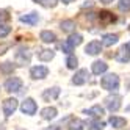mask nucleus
Returning <instances> with one entry per match:
<instances>
[{
    "instance_id": "1",
    "label": "nucleus",
    "mask_w": 130,
    "mask_h": 130,
    "mask_svg": "<svg viewBox=\"0 0 130 130\" xmlns=\"http://www.w3.org/2000/svg\"><path fill=\"white\" fill-rule=\"evenodd\" d=\"M100 86L105 91L115 92L119 88V77L116 75V74H107V75H104L100 78Z\"/></svg>"
},
{
    "instance_id": "2",
    "label": "nucleus",
    "mask_w": 130,
    "mask_h": 130,
    "mask_svg": "<svg viewBox=\"0 0 130 130\" xmlns=\"http://www.w3.org/2000/svg\"><path fill=\"white\" fill-rule=\"evenodd\" d=\"M30 60H31V52L28 49H19L14 55V61L17 66H27V64H30Z\"/></svg>"
},
{
    "instance_id": "3",
    "label": "nucleus",
    "mask_w": 130,
    "mask_h": 130,
    "mask_svg": "<svg viewBox=\"0 0 130 130\" xmlns=\"http://www.w3.org/2000/svg\"><path fill=\"white\" fill-rule=\"evenodd\" d=\"M36 110H38V105H36V102L31 97H27L22 102V105H21V111L24 115H27V116H33L36 113Z\"/></svg>"
},
{
    "instance_id": "4",
    "label": "nucleus",
    "mask_w": 130,
    "mask_h": 130,
    "mask_svg": "<svg viewBox=\"0 0 130 130\" xmlns=\"http://www.w3.org/2000/svg\"><path fill=\"white\" fill-rule=\"evenodd\" d=\"M121 102H122V97L119 94H111L105 99V105L111 113H115V111H118L121 108Z\"/></svg>"
},
{
    "instance_id": "5",
    "label": "nucleus",
    "mask_w": 130,
    "mask_h": 130,
    "mask_svg": "<svg viewBox=\"0 0 130 130\" xmlns=\"http://www.w3.org/2000/svg\"><path fill=\"white\" fill-rule=\"evenodd\" d=\"M22 80L19 77H10L6 82H5V89L8 92H19L22 89Z\"/></svg>"
},
{
    "instance_id": "6",
    "label": "nucleus",
    "mask_w": 130,
    "mask_h": 130,
    "mask_svg": "<svg viewBox=\"0 0 130 130\" xmlns=\"http://www.w3.org/2000/svg\"><path fill=\"white\" fill-rule=\"evenodd\" d=\"M47 75H49V68L41 66V64H38V66H33V68L30 69V77H31L33 80H44Z\"/></svg>"
},
{
    "instance_id": "7",
    "label": "nucleus",
    "mask_w": 130,
    "mask_h": 130,
    "mask_svg": "<svg viewBox=\"0 0 130 130\" xmlns=\"http://www.w3.org/2000/svg\"><path fill=\"white\" fill-rule=\"evenodd\" d=\"M88 80H89V72H88V69H78L75 74H74V77H72V83H74V85H77V86L85 85Z\"/></svg>"
},
{
    "instance_id": "8",
    "label": "nucleus",
    "mask_w": 130,
    "mask_h": 130,
    "mask_svg": "<svg viewBox=\"0 0 130 130\" xmlns=\"http://www.w3.org/2000/svg\"><path fill=\"white\" fill-rule=\"evenodd\" d=\"M17 107H19V104H17V100L14 99V97H10V99H6L5 102H3V105H2V108H3V115L6 116V118H10L14 111L17 110Z\"/></svg>"
},
{
    "instance_id": "9",
    "label": "nucleus",
    "mask_w": 130,
    "mask_h": 130,
    "mask_svg": "<svg viewBox=\"0 0 130 130\" xmlns=\"http://www.w3.org/2000/svg\"><path fill=\"white\" fill-rule=\"evenodd\" d=\"M102 41H97V39H94V41H91V42H88L86 44V47H85V53L86 55H91V57H96V55H99L100 52H102Z\"/></svg>"
},
{
    "instance_id": "10",
    "label": "nucleus",
    "mask_w": 130,
    "mask_h": 130,
    "mask_svg": "<svg viewBox=\"0 0 130 130\" xmlns=\"http://www.w3.org/2000/svg\"><path fill=\"white\" fill-rule=\"evenodd\" d=\"M116 61L118 63H122V64H125V63H128L130 61V49L127 47V44L125 45H122L119 50H118V53H116Z\"/></svg>"
},
{
    "instance_id": "11",
    "label": "nucleus",
    "mask_w": 130,
    "mask_h": 130,
    "mask_svg": "<svg viewBox=\"0 0 130 130\" xmlns=\"http://www.w3.org/2000/svg\"><path fill=\"white\" fill-rule=\"evenodd\" d=\"M85 115H88L92 119H100L102 116L105 115V110H104V107H100V105H92L91 108L85 110Z\"/></svg>"
},
{
    "instance_id": "12",
    "label": "nucleus",
    "mask_w": 130,
    "mask_h": 130,
    "mask_svg": "<svg viewBox=\"0 0 130 130\" xmlns=\"http://www.w3.org/2000/svg\"><path fill=\"white\" fill-rule=\"evenodd\" d=\"M19 21L22 24H25V25L33 27V25H36L39 22V16H38V13H28V14H22L19 17Z\"/></svg>"
},
{
    "instance_id": "13",
    "label": "nucleus",
    "mask_w": 130,
    "mask_h": 130,
    "mask_svg": "<svg viewBox=\"0 0 130 130\" xmlns=\"http://www.w3.org/2000/svg\"><path fill=\"white\" fill-rule=\"evenodd\" d=\"M107 69H108V64H107L105 61H100V60H97V61H94V63L91 64V72H92V74H96V75L105 74Z\"/></svg>"
},
{
    "instance_id": "14",
    "label": "nucleus",
    "mask_w": 130,
    "mask_h": 130,
    "mask_svg": "<svg viewBox=\"0 0 130 130\" xmlns=\"http://www.w3.org/2000/svg\"><path fill=\"white\" fill-rule=\"evenodd\" d=\"M97 17H99V22L102 25H108V24L116 21V17L113 16V13H110V11H100Z\"/></svg>"
},
{
    "instance_id": "15",
    "label": "nucleus",
    "mask_w": 130,
    "mask_h": 130,
    "mask_svg": "<svg viewBox=\"0 0 130 130\" xmlns=\"http://www.w3.org/2000/svg\"><path fill=\"white\" fill-rule=\"evenodd\" d=\"M39 39L42 42H45V44H52V42L57 41V35H55L53 31H50V30H42L39 33Z\"/></svg>"
},
{
    "instance_id": "16",
    "label": "nucleus",
    "mask_w": 130,
    "mask_h": 130,
    "mask_svg": "<svg viewBox=\"0 0 130 130\" xmlns=\"http://www.w3.org/2000/svg\"><path fill=\"white\" fill-rule=\"evenodd\" d=\"M60 88L58 86H53V88H49V89H45L44 92H42V97L45 99V100H55V99H58V96H60Z\"/></svg>"
},
{
    "instance_id": "17",
    "label": "nucleus",
    "mask_w": 130,
    "mask_h": 130,
    "mask_svg": "<svg viewBox=\"0 0 130 130\" xmlns=\"http://www.w3.org/2000/svg\"><path fill=\"white\" fill-rule=\"evenodd\" d=\"M57 115H58V111H57V108H55V107H45V108L41 110V116L45 121L55 119V118H57Z\"/></svg>"
},
{
    "instance_id": "18",
    "label": "nucleus",
    "mask_w": 130,
    "mask_h": 130,
    "mask_svg": "<svg viewBox=\"0 0 130 130\" xmlns=\"http://www.w3.org/2000/svg\"><path fill=\"white\" fill-rule=\"evenodd\" d=\"M75 22H74L72 19H66V21H61V24H60V28L64 31V33H68V35H71V33H74L75 31Z\"/></svg>"
},
{
    "instance_id": "19",
    "label": "nucleus",
    "mask_w": 130,
    "mask_h": 130,
    "mask_svg": "<svg viewBox=\"0 0 130 130\" xmlns=\"http://www.w3.org/2000/svg\"><path fill=\"white\" fill-rule=\"evenodd\" d=\"M119 39L118 35H113V33H108V35H104V38H102V45H105V47H111V45H115Z\"/></svg>"
},
{
    "instance_id": "20",
    "label": "nucleus",
    "mask_w": 130,
    "mask_h": 130,
    "mask_svg": "<svg viewBox=\"0 0 130 130\" xmlns=\"http://www.w3.org/2000/svg\"><path fill=\"white\" fill-rule=\"evenodd\" d=\"M108 122H110V125L113 127V128H122V127H125L127 121H125V118H119V116H111V118L108 119Z\"/></svg>"
},
{
    "instance_id": "21",
    "label": "nucleus",
    "mask_w": 130,
    "mask_h": 130,
    "mask_svg": "<svg viewBox=\"0 0 130 130\" xmlns=\"http://www.w3.org/2000/svg\"><path fill=\"white\" fill-rule=\"evenodd\" d=\"M53 57H55V52L52 49H44V50H39V53H38V58L44 63L53 60Z\"/></svg>"
},
{
    "instance_id": "22",
    "label": "nucleus",
    "mask_w": 130,
    "mask_h": 130,
    "mask_svg": "<svg viewBox=\"0 0 130 130\" xmlns=\"http://www.w3.org/2000/svg\"><path fill=\"white\" fill-rule=\"evenodd\" d=\"M14 69H16L14 64L10 63V61H6L3 64H0V75H10V74L14 72Z\"/></svg>"
},
{
    "instance_id": "23",
    "label": "nucleus",
    "mask_w": 130,
    "mask_h": 130,
    "mask_svg": "<svg viewBox=\"0 0 130 130\" xmlns=\"http://www.w3.org/2000/svg\"><path fill=\"white\" fill-rule=\"evenodd\" d=\"M72 47H77V45H80L82 42H83V36L82 35H78V33H71L69 35V38L66 39Z\"/></svg>"
},
{
    "instance_id": "24",
    "label": "nucleus",
    "mask_w": 130,
    "mask_h": 130,
    "mask_svg": "<svg viewBox=\"0 0 130 130\" xmlns=\"http://www.w3.org/2000/svg\"><path fill=\"white\" fill-rule=\"evenodd\" d=\"M88 128L89 130H104L105 122L100 121V119H94V121H91V122H88Z\"/></svg>"
},
{
    "instance_id": "25",
    "label": "nucleus",
    "mask_w": 130,
    "mask_h": 130,
    "mask_svg": "<svg viewBox=\"0 0 130 130\" xmlns=\"http://www.w3.org/2000/svg\"><path fill=\"white\" fill-rule=\"evenodd\" d=\"M66 66H68V69H75L77 66H78V60H77V57L75 55H68V58H66Z\"/></svg>"
},
{
    "instance_id": "26",
    "label": "nucleus",
    "mask_w": 130,
    "mask_h": 130,
    "mask_svg": "<svg viewBox=\"0 0 130 130\" xmlns=\"http://www.w3.org/2000/svg\"><path fill=\"white\" fill-rule=\"evenodd\" d=\"M33 2L44 6V8H53V6H57L58 0H33Z\"/></svg>"
},
{
    "instance_id": "27",
    "label": "nucleus",
    "mask_w": 130,
    "mask_h": 130,
    "mask_svg": "<svg viewBox=\"0 0 130 130\" xmlns=\"http://www.w3.org/2000/svg\"><path fill=\"white\" fill-rule=\"evenodd\" d=\"M118 10L121 13H128L130 11V0H119L118 2Z\"/></svg>"
},
{
    "instance_id": "28",
    "label": "nucleus",
    "mask_w": 130,
    "mask_h": 130,
    "mask_svg": "<svg viewBox=\"0 0 130 130\" xmlns=\"http://www.w3.org/2000/svg\"><path fill=\"white\" fill-rule=\"evenodd\" d=\"M83 124L80 119H72L71 124H69V130H83Z\"/></svg>"
},
{
    "instance_id": "29",
    "label": "nucleus",
    "mask_w": 130,
    "mask_h": 130,
    "mask_svg": "<svg viewBox=\"0 0 130 130\" xmlns=\"http://www.w3.org/2000/svg\"><path fill=\"white\" fill-rule=\"evenodd\" d=\"M10 33H11V27H8V25H5V24H0V39L6 38Z\"/></svg>"
},
{
    "instance_id": "30",
    "label": "nucleus",
    "mask_w": 130,
    "mask_h": 130,
    "mask_svg": "<svg viewBox=\"0 0 130 130\" xmlns=\"http://www.w3.org/2000/svg\"><path fill=\"white\" fill-rule=\"evenodd\" d=\"M74 49H75V47H72L68 41H64V42L61 44V50H63V53H66V55H71V53L74 52Z\"/></svg>"
},
{
    "instance_id": "31",
    "label": "nucleus",
    "mask_w": 130,
    "mask_h": 130,
    "mask_svg": "<svg viewBox=\"0 0 130 130\" xmlns=\"http://www.w3.org/2000/svg\"><path fill=\"white\" fill-rule=\"evenodd\" d=\"M8 19H10V14H8L6 11H3V10H0V22H5Z\"/></svg>"
},
{
    "instance_id": "32",
    "label": "nucleus",
    "mask_w": 130,
    "mask_h": 130,
    "mask_svg": "<svg viewBox=\"0 0 130 130\" xmlns=\"http://www.w3.org/2000/svg\"><path fill=\"white\" fill-rule=\"evenodd\" d=\"M10 47H11V44H0V55H3Z\"/></svg>"
},
{
    "instance_id": "33",
    "label": "nucleus",
    "mask_w": 130,
    "mask_h": 130,
    "mask_svg": "<svg viewBox=\"0 0 130 130\" xmlns=\"http://www.w3.org/2000/svg\"><path fill=\"white\" fill-rule=\"evenodd\" d=\"M45 130H61V128H60V125H50V127H47Z\"/></svg>"
},
{
    "instance_id": "34",
    "label": "nucleus",
    "mask_w": 130,
    "mask_h": 130,
    "mask_svg": "<svg viewBox=\"0 0 130 130\" xmlns=\"http://www.w3.org/2000/svg\"><path fill=\"white\" fill-rule=\"evenodd\" d=\"M115 0H100V3H104V5H108V3H113Z\"/></svg>"
},
{
    "instance_id": "35",
    "label": "nucleus",
    "mask_w": 130,
    "mask_h": 130,
    "mask_svg": "<svg viewBox=\"0 0 130 130\" xmlns=\"http://www.w3.org/2000/svg\"><path fill=\"white\" fill-rule=\"evenodd\" d=\"M63 3H72V2H75V0H61Z\"/></svg>"
},
{
    "instance_id": "36",
    "label": "nucleus",
    "mask_w": 130,
    "mask_h": 130,
    "mask_svg": "<svg viewBox=\"0 0 130 130\" xmlns=\"http://www.w3.org/2000/svg\"><path fill=\"white\" fill-rule=\"evenodd\" d=\"M127 47H128V49H130V42H128V44H127Z\"/></svg>"
},
{
    "instance_id": "37",
    "label": "nucleus",
    "mask_w": 130,
    "mask_h": 130,
    "mask_svg": "<svg viewBox=\"0 0 130 130\" xmlns=\"http://www.w3.org/2000/svg\"><path fill=\"white\" fill-rule=\"evenodd\" d=\"M128 31H130V27H128Z\"/></svg>"
}]
</instances>
